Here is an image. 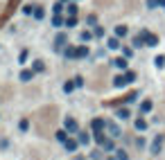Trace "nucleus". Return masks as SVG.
Segmentation results:
<instances>
[{"instance_id": "obj_1", "label": "nucleus", "mask_w": 165, "mask_h": 160, "mask_svg": "<svg viewBox=\"0 0 165 160\" xmlns=\"http://www.w3.org/2000/svg\"><path fill=\"white\" fill-rule=\"evenodd\" d=\"M66 129L70 131V133H75V131H77V124L72 122V119H68V122H66Z\"/></svg>"}, {"instance_id": "obj_2", "label": "nucleus", "mask_w": 165, "mask_h": 160, "mask_svg": "<svg viewBox=\"0 0 165 160\" xmlns=\"http://www.w3.org/2000/svg\"><path fill=\"white\" fill-rule=\"evenodd\" d=\"M102 126H104V122H102V119H93V129L97 131V133L102 131Z\"/></svg>"}, {"instance_id": "obj_3", "label": "nucleus", "mask_w": 165, "mask_h": 160, "mask_svg": "<svg viewBox=\"0 0 165 160\" xmlns=\"http://www.w3.org/2000/svg\"><path fill=\"white\" fill-rule=\"evenodd\" d=\"M116 160H127V151L118 149V151H116Z\"/></svg>"}, {"instance_id": "obj_4", "label": "nucleus", "mask_w": 165, "mask_h": 160, "mask_svg": "<svg viewBox=\"0 0 165 160\" xmlns=\"http://www.w3.org/2000/svg\"><path fill=\"white\" fill-rule=\"evenodd\" d=\"M136 129H138V131H145V129H147V122H145V119H138V122H136Z\"/></svg>"}, {"instance_id": "obj_5", "label": "nucleus", "mask_w": 165, "mask_h": 160, "mask_svg": "<svg viewBox=\"0 0 165 160\" xmlns=\"http://www.w3.org/2000/svg\"><path fill=\"white\" fill-rule=\"evenodd\" d=\"M102 147H104L106 151H113V149H116V144H113L111 140H106V142H104V144H102Z\"/></svg>"}, {"instance_id": "obj_6", "label": "nucleus", "mask_w": 165, "mask_h": 160, "mask_svg": "<svg viewBox=\"0 0 165 160\" xmlns=\"http://www.w3.org/2000/svg\"><path fill=\"white\" fill-rule=\"evenodd\" d=\"M66 149H68V151H75V149H77V142H72V140L66 142Z\"/></svg>"}, {"instance_id": "obj_7", "label": "nucleus", "mask_w": 165, "mask_h": 160, "mask_svg": "<svg viewBox=\"0 0 165 160\" xmlns=\"http://www.w3.org/2000/svg\"><path fill=\"white\" fill-rule=\"evenodd\" d=\"M158 149H161V138H156V142H154V144H152V151H158Z\"/></svg>"}, {"instance_id": "obj_8", "label": "nucleus", "mask_w": 165, "mask_h": 160, "mask_svg": "<svg viewBox=\"0 0 165 160\" xmlns=\"http://www.w3.org/2000/svg\"><path fill=\"white\" fill-rule=\"evenodd\" d=\"M149 108H152V101H143V106H140V111H143V113H147Z\"/></svg>"}, {"instance_id": "obj_9", "label": "nucleus", "mask_w": 165, "mask_h": 160, "mask_svg": "<svg viewBox=\"0 0 165 160\" xmlns=\"http://www.w3.org/2000/svg\"><path fill=\"white\" fill-rule=\"evenodd\" d=\"M109 131H111V133H113V135H118V133H120V129H118V126H116V124H109Z\"/></svg>"}, {"instance_id": "obj_10", "label": "nucleus", "mask_w": 165, "mask_h": 160, "mask_svg": "<svg viewBox=\"0 0 165 160\" xmlns=\"http://www.w3.org/2000/svg\"><path fill=\"white\" fill-rule=\"evenodd\" d=\"M57 140H61V142H68V140H66V133H64V131H59V133H57Z\"/></svg>"}, {"instance_id": "obj_11", "label": "nucleus", "mask_w": 165, "mask_h": 160, "mask_svg": "<svg viewBox=\"0 0 165 160\" xmlns=\"http://www.w3.org/2000/svg\"><path fill=\"white\" fill-rule=\"evenodd\" d=\"M79 142H82V144H86V142H88V133H82V135H79Z\"/></svg>"}]
</instances>
